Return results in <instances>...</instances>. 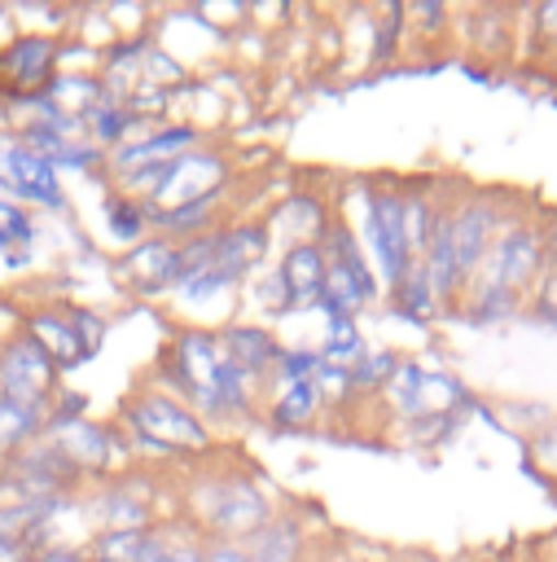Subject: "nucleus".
Masks as SVG:
<instances>
[{"label":"nucleus","mask_w":557,"mask_h":562,"mask_svg":"<svg viewBox=\"0 0 557 562\" xmlns=\"http://www.w3.org/2000/svg\"><path fill=\"white\" fill-rule=\"evenodd\" d=\"M158 373L167 378V391H175V400H184L206 426H237L259 413L263 391L228 360L215 329H180L162 351Z\"/></svg>","instance_id":"f257e3e1"},{"label":"nucleus","mask_w":557,"mask_h":562,"mask_svg":"<svg viewBox=\"0 0 557 562\" xmlns=\"http://www.w3.org/2000/svg\"><path fill=\"white\" fill-rule=\"evenodd\" d=\"M189 514L206 540H246L276 509L246 470H202L189 487Z\"/></svg>","instance_id":"f03ea898"},{"label":"nucleus","mask_w":557,"mask_h":562,"mask_svg":"<svg viewBox=\"0 0 557 562\" xmlns=\"http://www.w3.org/2000/svg\"><path fill=\"white\" fill-rule=\"evenodd\" d=\"M123 439L132 452L149 457H180V452H211L215 435L211 426L171 391H136L118 413Z\"/></svg>","instance_id":"7ed1b4c3"},{"label":"nucleus","mask_w":557,"mask_h":562,"mask_svg":"<svg viewBox=\"0 0 557 562\" xmlns=\"http://www.w3.org/2000/svg\"><path fill=\"white\" fill-rule=\"evenodd\" d=\"M320 246H325L329 268H325V285H320V303H316V307L325 312V321H333V316L355 321V316L377 299L373 263H368V255L360 250L355 233H351L342 220H333V224L325 228Z\"/></svg>","instance_id":"20e7f679"},{"label":"nucleus","mask_w":557,"mask_h":562,"mask_svg":"<svg viewBox=\"0 0 557 562\" xmlns=\"http://www.w3.org/2000/svg\"><path fill=\"white\" fill-rule=\"evenodd\" d=\"M364 246H368V263L377 285L395 290L408 268L417 263L408 250V233H403V193L395 189H368L364 198Z\"/></svg>","instance_id":"39448f33"},{"label":"nucleus","mask_w":557,"mask_h":562,"mask_svg":"<svg viewBox=\"0 0 557 562\" xmlns=\"http://www.w3.org/2000/svg\"><path fill=\"white\" fill-rule=\"evenodd\" d=\"M0 198H13L31 211H61L66 189L57 167L35 154L18 132H0Z\"/></svg>","instance_id":"423d86ee"},{"label":"nucleus","mask_w":557,"mask_h":562,"mask_svg":"<svg viewBox=\"0 0 557 562\" xmlns=\"http://www.w3.org/2000/svg\"><path fill=\"white\" fill-rule=\"evenodd\" d=\"M57 378H61L57 364L26 329H18L13 338L0 342V400L48 413V404L57 395Z\"/></svg>","instance_id":"0eeeda50"},{"label":"nucleus","mask_w":557,"mask_h":562,"mask_svg":"<svg viewBox=\"0 0 557 562\" xmlns=\"http://www.w3.org/2000/svg\"><path fill=\"white\" fill-rule=\"evenodd\" d=\"M44 439H48V443L79 470V479H88V474L110 479V470H118V465L132 461V448H127L123 430H114V426H96V422H88V417L48 426Z\"/></svg>","instance_id":"6e6552de"},{"label":"nucleus","mask_w":557,"mask_h":562,"mask_svg":"<svg viewBox=\"0 0 557 562\" xmlns=\"http://www.w3.org/2000/svg\"><path fill=\"white\" fill-rule=\"evenodd\" d=\"M83 518L96 531H127V527H154V496L149 483L136 474H110L83 496Z\"/></svg>","instance_id":"1a4fd4ad"},{"label":"nucleus","mask_w":557,"mask_h":562,"mask_svg":"<svg viewBox=\"0 0 557 562\" xmlns=\"http://www.w3.org/2000/svg\"><path fill=\"white\" fill-rule=\"evenodd\" d=\"M197 140H202V127H193V123H154L149 132L127 136L123 145H114V149L105 154V167H110L114 180H123V176H132V171L167 167V162L184 158L189 149H197Z\"/></svg>","instance_id":"9d476101"},{"label":"nucleus","mask_w":557,"mask_h":562,"mask_svg":"<svg viewBox=\"0 0 557 562\" xmlns=\"http://www.w3.org/2000/svg\"><path fill=\"white\" fill-rule=\"evenodd\" d=\"M232 184V167L219 149H189L184 158H175L149 202V211H167V206H184V202H197L215 189Z\"/></svg>","instance_id":"9b49d317"},{"label":"nucleus","mask_w":557,"mask_h":562,"mask_svg":"<svg viewBox=\"0 0 557 562\" xmlns=\"http://www.w3.org/2000/svg\"><path fill=\"white\" fill-rule=\"evenodd\" d=\"M539 259H544V237L531 224H513L500 241H491L487 259L478 263L482 277H478L474 290H504V294H513V290H522L535 277Z\"/></svg>","instance_id":"f8f14e48"},{"label":"nucleus","mask_w":557,"mask_h":562,"mask_svg":"<svg viewBox=\"0 0 557 562\" xmlns=\"http://www.w3.org/2000/svg\"><path fill=\"white\" fill-rule=\"evenodd\" d=\"M57 61H61V44L57 35H18L0 48V88L4 97H31V92H44L48 79L57 75Z\"/></svg>","instance_id":"ddd939ff"},{"label":"nucleus","mask_w":557,"mask_h":562,"mask_svg":"<svg viewBox=\"0 0 557 562\" xmlns=\"http://www.w3.org/2000/svg\"><path fill=\"white\" fill-rule=\"evenodd\" d=\"M447 215V237H452V259H456V277L461 285L478 272V263L487 259L491 250V233H496V211L487 202H469V206H456V211H443Z\"/></svg>","instance_id":"4468645a"},{"label":"nucleus","mask_w":557,"mask_h":562,"mask_svg":"<svg viewBox=\"0 0 557 562\" xmlns=\"http://www.w3.org/2000/svg\"><path fill=\"white\" fill-rule=\"evenodd\" d=\"M219 347L228 351V360L263 391L272 369H276V356H281V342L268 325H254V321H232L219 329Z\"/></svg>","instance_id":"2eb2a0df"},{"label":"nucleus","mask_w":557,"mask_h":562,"mask_svg":"<svg viewBox=\"0 0 557 562\" xmlns=\"http://www.w3.org/2000/svg\"><path fill=\"white\" fill-rule=\"evenodd\" d=\"M325 268H329V259H325V246L320 241H289L285 246V255L276 259V272H281L285 294H289V316L320 303Z\"/></svg>","instance_id":"dca6fc26"},{"label":"nucleus","mask_w":557,"mask_h":562,"mask_svg":"<svg viewBox=\"0 0 557 562\" xmlns=\"http://www.w3.org/2000/svg\"><path fill=\"white\" fill-rule=\"evenodd\" d=\"M118 268L127 272L132 290H140V294H171V285H175V241L162 237V233H149L145 241L123 250Z\"/></svg>","instance_id":"f3484780"},{"label":"nucleus","mask_w":557,"mask_h":562,"mask_svg":"<svg viewBox=\"0 0 557 562\" xmlns=\"http://www.w3.org/2000/svg\"><path fill=\"white\" fill-rule=\"evenodd\" d=\"M26 334L48 351V360L57 364V373L79 369V364H88V360H92V351H88V347H83V338L75 334V325H70L66 307H61V312H48V307L31 312V316H26Z\"/></svg>","instance_id":"a211bd4d"},{"label":"nucleus","mask_w":557,"mask_h":562,"mask_svg":"<svg viewBox=\"0 0 557 562\" xmlns=\"http://www.w3.org/2000/svg\"><path fill=\"white\" fill-rule=\"evenodd\" d=\"M35 241H39V220L31 206L0 198V263L4 268H31L35 263Z\"/></svg>","instance_id":"6ab92c4d"},{"label":"nucleus","mask_w":557,"mask_h":562,"mask_svg":"<svg viewBox=\"0 0 557 562\" xmlns=\"http://www.w3.org/2000/svg\"><path fill=\"white\" fill-rule=\"evenodd\" d=\"M246 544V553H250V562H303V549H307V536H303V527L294 522V518H268L254 536H246L241 540Z\"/></svg>","instance_id":"aec40b11"},{"label":"nucleus","mask_w":557,"mask_h":562,"mask_svg":"<svg viewBox=\"0 0 557 562\" xmlns=\"http://www.w3.org/2000/svg\"><path fill=\"white\" fill-rule=\"evenodd\" d=\"M320 408H325V400H320L316 382H289V386H272L268 422L285 426V430H298V426H311Z\"/></svg>","instance_id":"412c9836"},{"label":"nucleus","mask_w":557,"mask_h":562,"mask_svg":"<svg viewBox=\"0 0 557 562\" xmlns=\"http://www.w3.org/2000/svg\"><path fill=\"white\" fill-rule=\"evenodd\" d=\"M101 215H105V233L123 246H136L149 237V206L140 198H127L123 189H110L101 198Z\"/></svg>","instance_id":"4be33fe9"},{"label":"nucleus","mask_w":557,"mask_h":562,"mask_svg":"<svg viewBox=\"0 0 557 562\" xmlns=\"http://www.w3.org/2000/svg\"><path fill=\"white\" fill-rule=\"evenodd\" d=\"M39 435H44V413H39V408L0 400V461L18 457V452H22L26 443H35Z\"/></svg>","instance_id":"5701e85b"},{"label":"nucleus","mask_w":557,"mask_h":562,"mask_svg":"<svg viewBox=\"0 0 557 562\" xmlns=\"http://www.w3.org/2000/svg\"><path fill=\"white\" fill-rule=\"evenodd\" d=\"M364 351H368V347H364V334H360L355 321H342V316L325 321V342H320V360H325V364L351 373V369L360 364Z\"/></svg>","instance_id":"b1692460"},{"label":"nucleus","mask_w":557,"mask_h":562,"mask_svg":"<svg viewBox=\"0 0 557 562\" xmlns=\"http://www.w3.org/2000/svg\"><path fill=\"white\" fill-rule=\"evenodd\" d=\"M390 299H395V312L408 316V321H430V316L439 312V294L430 290V277H425L421 259H417V263L408 268V277L390 290Z\"/></svg>","instance_id":"393cba45"},{"label":"nucleus","mask_w":557,"mask_h":562,"mask_svg":"<svg viewBox=\"0 0 557 562\" xmlns=\"http://www.w3.org/2000/svg\"><path fill=\"white\" fill-rule=\"evenodd\" d=\"M320 347H281L276 369H272V386H289V382H316L320 373Z\"/></svg>","instance_id":"a878e982"},{"label":"nucleus","mask_w":557,"mask_h":562,"mask_svg":"<svg viewBox=\"0 0 557 562\" xmlns=\"http://www.w3.org/2000/svg\"><path fill=\"white\" fill-rule=\"evenodd\" d=\"M395 369H399L395 351H364L360 364L351 369V386L355 391H386V382L395 378Z\"/></svg>","instance_id":"bb28decb"},{"label":"nucleus","mask_w":557,"mask_h":562,"mask_svg":"<svg viewBox=\"0 0 557 562\" xmlns=\"http://www.w3.org/2000/svg\"><path fill=\"white\" fill-rule=\"evenodd\" d=\"M202 562H250V553L241 540H206Z\"/></svg>","instance_id":"cd10ccee"},{"label":"nucleus","mask_w":557,"mask_h":562,"mask_svg":"<svg viewBox=\"0 0 557 562\" xmlns=\"http://www.w3.org/2000/svg\"><path fill=\"white\" fill-rule=\"evenodd\" d=\"M39 549L26 536H0V562H35Z\"/></svg>","instance_id":"c85d7f7f"},{"label":"nucleus","mask_w":557,"mask_h":562,"mask_svg":"<svg viewBox=\"0 0 557 562\" xmlns=\"http://www.w3.org/2000/svg\"><path fill=\"white\" fill-rule=\"evenodd\" d=\"M35 562H88L83 544H53V549H39Z\"/></svg>","instance_id":"c756f323"},{"label":"nucleus","mask_w":557,"mask_h":562,"mask_svg":"<svg viewBox=\"0 0 557 562\" xmlns=\"http://www.w3.org/2000/svg\"><path fill=\"white\" fill-rule=\"evenodd\" d=\"M539 22H544V31H557V4H544L539 9Z\"/></svg>","instance_id":"7c9ffc66"}]
</instances>
